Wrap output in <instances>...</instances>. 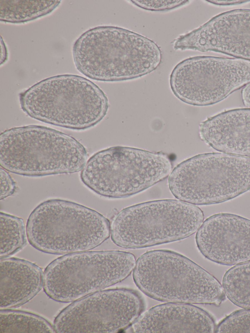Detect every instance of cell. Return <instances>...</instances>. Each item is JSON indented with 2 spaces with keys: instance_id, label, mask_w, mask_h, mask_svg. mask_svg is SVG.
<instances>
[{
  "instance_id": "cell-1",
  "label": "cell",
  "mask_w": 250,
  "mask_h": 333,
  "mask_svg": "<svg viewBox=\"0 0 250 333\" xmlns=\"http://www.w3.org/2000/svg\"><path fill=\"white\" fill-rule=\"evenodd\" d=\"M75 66L92 80L113 82L149 74L160 64L159 46L140 34L114 26L88 29L75 41L72 49Z\"/></svg>"
},
{
  "instance_id": "cell-2",
  "label": "cell",
  "mask_w": 250,
  "mask_h": 333,
  "mask_svg": "<svg viewBox=\"0 0 250 333\" xmlns=\"http://www.w3.org/2000/svg\"><path fill=\"white\" fill-rule=\"evenodd\" d=\"M19 100L21 109L30 117L74 130L95 125L109 107L106 96L98 85L73 74L42 80L21 93Z\"/></svg>"
},
{
  "instance_id": "cell-3",
  "label": "cell",
  "mask_w": 250,
  "mask_h": 333,
  "mask_svg": "<svg viewBox=\"0 0 250 333\" xmlns=\"http://www.w3.org/2000/svg\"><path fill=\"white\" fill-rule=\"evenodd\" d=\"M137 287L162 302L219 306L226 295L212 274L187 257L167 250L147 251L133 271Z\"/></svg>"
},
{
  "instance_id": "cell-4",
  "label": "cell",
  "mask_w": 250,
  "mask_h": 333,
  "mask_svg": "<svg viewBox=\"0 0 250 333\" xmlns=\"http://www.w3.org/2000/svg\"><path fill=\"white\" fill-rule=\"evenodd\" d=\"M88 155L74 138L41 125L12 128L0 136V165L11 172L41 176L80 170Z\"/></svg>"
},
{
  "instance_id": "cell-5",
  "label": "cell",
  "mask_w": 250,
  "mask_h": 333,
  "mask_svg": "<svg viewBox=\"0 0 250 333\" xmlns=\"http://www.w3.org/2000/svg\"><path fill=\"white\" fill-rule=\"evenodd\" d=\"M26 230L29 243L37 250L68 254L88 251L102 244L110 235V223L88 207L53 199L33 209Z\"/></svg>"
},
{
  "instance_id": "cell-6",
  "label": "cell",
  "mask_w": 250,
  "mask_h": 333,
  "mask_svg": "<svg viewBox=\"0 0 250 333\" xmlns=\"http://www.w3.org/2000/svg\"><path fill=\"white\" fill-rule=\"evenodd\" d=\"M202 209L179 200L144 202L120 210L110 223L112 242L124 249H141L188 238L200 228Z\"/></svg>"
},
{
  "instance_id": "cell-7",
  "label": "cell",
  "mask_w": 250,
  "mask_h": 333,
  "mask_svg": "<svg viewBox=\"0 0 250 333\" xmlns=\"http://www.w3.org/2000/svg\"><path fill=\"white\" fill-rule=\"evenodd\" d=\"M162 152L116 146L98 151L82 169V182L96 193L122 198L139 193L164 180L172 170Z\"/></svg>"
},
{
  "instance_id": "cell-8",
  "label": "cell",
  "mask_w": 250,
  "mask_h": 333,
  "mask_svg": "<svg viewBox=\"0 0 250 333\" xmlns=\"http://www.w3.org/2000/svg\"><path fill=\"white\" fill-rule=\"evenodd\" d=\"M168 185L175 198L192 205L228 201L250 190V157L200 154L172 169Z\"/></svg>"
},
{
  "instance_id": "cell-9",
  "label": "cell",
  "mask_w": 250,
  "mask_h": 333,
  "mask_svg": "<svg viewBox=\"0 0 250 333\" xmlns=\"http://www.w3.org/2000/svg\"><path fill=\"white\" fill-rule=\"evenodd\" d=\"M134 255L120 250L85 251L51 262L43 275V288L52 299L72 302L114 285L133 271Z\"/></svg>"
},
{
  "instance_id": "cell-10",
  "label": "cell",
  "mask_w": 250,
  "mask_h": 333,
  "mask_svg": "<svg viewBox=\"0 0 250 333\" xmlns=\"http://www.w3.org/2000/svg\"><path fill=\"white\" fill-rule=\"evenodd\" d=\"M171 89L182 102L195 106L216 104L250 83V61L213 56L186 59L173 69Z\"/></svg>"
},
{
  "instance_id": "cell-11",
  "label": "cell",
  "mask_w": 250,
  "mask_h": 333,
  "mask_svg": "<svg viewBox=\"0 0 250 333\" xmlns=\"http://www.w3.org/2000/svg\"><path fill=\"white\" fill-rule=\"evenodd\" d=\"M145 308L142 297L134 290L100 291L73 302L54 321L58 333H113L127 328Z\"/></svg>"
},
{
  "instance_id": "cell-12",
  "label": "cell",
  "mask_w": 250,
  "mask_h": 333,
  "mask_svg": "<svg viewBox=\"0 0 250 333\" xmlns=\"http://www.w3.org/2000/svg\"><path fill=\"white\" fill-rule=\"evenodd\" d=\"M173 48L216 52L250 61V9H234L215 16L176 39Z\"/></svg>"
},
{
  "instance_id": "cell-13",
  "label": "cell",
  "mask_w": 250,
  "mask_h": 333,
  "mask_svg": "<svg viewBox=\"0 0 250 333\" xmlns=\"http://www.w3.org/2000/svg\"><path fill=\"white\" fill-rule=\"evenodd\" d=\"M197 247L207 259L224 265L250 261V220L219 213L208 218L197 231Z\"/></svg>"
},
{
  "instance_id": "cell-14",
  "label": "cell",
  "mask_w": 250,
  "mask_h": 333,
  "mask_svg": "<svg viewBox=\"0 0 250 333\" xmlns=\"http://www.w3.org/2000/svg\"><path fill=\"white\" fill-rule=\"evenodd\" d=\"M216 325L206 311L190 304L169 303L154 306L132 325L134 333H214Z\"/></svg>"
},
{
  "instance_id": "cell-15",
  "label": "cell",
  "mask_w": 250,
  "mask_h": 333,
  "mask_svg": "<svg viewBox=\"0 0 250 333\" xmlns=\"http://www.w3.org/2000/svg\"><path fill=\"white\" fill-rule=\"evenodd\" d=\"M202 140L225 153L250 157V108L227 110L199 125Z\"/></svg>"
},
{
  "instance_id": "cell-16",
  "label": "cell",
  "mask_w": 250,
  "mask_h": 333,
  "mask_svg": "<svg viewBox=\"0 0 250 333\" xmlns=\"http://www.w3.org/2000/svg\"><path fill=\"white\" fill-rule=\"evenodd\" d=\"M0 308L10 309L27 302L43 286L42 269L28 261L0 258Z\"/></svg>"
},
{
  "instance_id": "cell-17",
  "label": "cell",
  "mask_w": 250,
  "mask_h": 333,
  "mask_svg": "<svg viewBox=\"0 0 250 333\" xmlns=\"http://www.w3.org/2000/svg\"><path fill=\"white\" fill-rule=\"evenodd\" d=\"M58 0H0V21L19 23L51 13L60 4Z\"/></svg>"
},
{
  "instance_id": "cell-18",
  "label": "cell",
  "mask_w": 250,
  "mask_h": 333,
  "mask_svg": "<svg viewBox=\"0 0 250 333\" xmlns=\"http://www.w3.org/2000/svg\"><path fill=\"white\" fill-rule=\"evenodd\" d=\"M54 326L43 317L21 311L0 310V333H53Z\"/></svg>"
},
{
  "instance_id": "cell-19",
  "label": "cell",
  "mask_w": 250,
  "mask_h": 333,
  "mask_svg": "<svg viewBox=\"0 0 250 333\" xmlns=\"http://www.w3.org/2000/svg\"><path fill=\"white\" fill-rule=\"evenodd\" d=\"M222 286L228 298L242 309H250V261L235 265L228 270Z\"/></svg>"
},
{
  "instance_id": "cell-20",
  "label": "cell",
  "mask_w": 250,
  "mask_h": 333,
  "mask_svg": "<svg viewBox=\"0 0 250 333\" xmlns=\"http://www.w3.org/2000/svg\"><path fill=\"white\" fill-rule=\"evenodd\" d=\"M0 258H6L21 250L26 244L23 220L0 212Z\"/></svg>"
},
{
  "instance_id": "cell-21",
  "label": "cell",
  "mask_w": 250,
  "mask_h": 333,
  "mask_svg": "<svg viewBox=\"0 0 250 333\" xmlns=\"http://www.w3.org/2000/svg\"><path fill=\"white\" fill-rule=\"evenodd\" d=\"M216 333H250V309L235 311L217 325Z\"/></svg>"
},
{
  "instance_id": "cell-22",
  "label": "cell",
  "mask_w": 250,
  "mask_h": 333,
  "mask_svg": "<svg viewBox=\"0 0 250 333\" xmlns=\"http://www.w3.org/2000/svg\"><path fill=\"white\" fill-rule=\"evenodd\" d=\"M134 5L142 9L152 11H164L172 10L188 3L189 0H130Z\"/></svg>"
},
{
  "instance_id": "cell-23",
  "label": "cell",
  "mask_w": 250,
  "mask_h": 333,
  "mask_svg": "<svg viewBox=\"0 0 250 333\" xmlns=\"http://www.w3.org/2000/svg\"><path fill=\"white\" fill-rule=\"evenodd\" d=\"M0 200L5 199L12 195L16 189V184L12 178L7 172L2 168L0 169Z\"/></svg>"
},
{
  "instance_id": "cell-24",
  "label": "cell",
  "mask_w": 250,
  "mask_h": 333,
  "mask_svg": "<svg viewBox=\"0 0 250 333\" xmlns=\"http://www.w3.org/2000/svg\"><path fill=\"white\" fill-rule=\"evenodd\" d=\"M214 5L219 6H229L233 5L250 1V0H207Z\"/></svg>"
},
{
  "instance_id": "cell-25",
  "label": "cell",
  "mask_w": 250,
  "mask_h": 333,
  "mask_svg": "<svg viewBox=\"0 0 250 333\" xmlns=\"http://www.w3.org/2000/svg\"><path fill=\"white\" fill-rule=\"evenodd\" d=\"M241 94L243 104L250 108V83L243 88Z\"/></svg>"
}]
</instances>
